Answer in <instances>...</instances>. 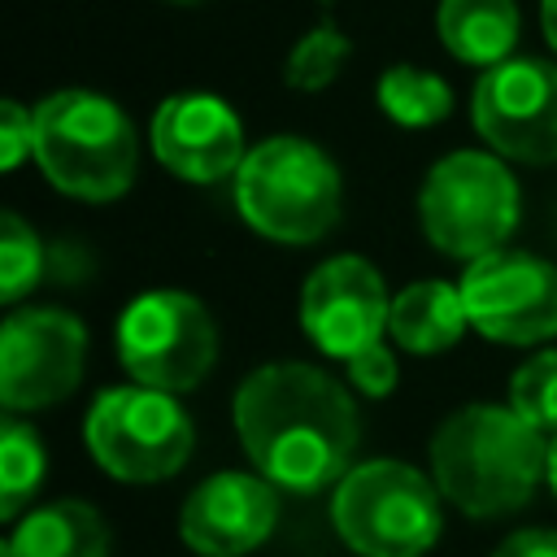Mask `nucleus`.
Returning <instances> with one entry per match:
<instances>
[{
	"mask_svg": "<svg viewBox=\"0 0 557 557\" xmlns=\"http://www.w3.org/2000/svg\"><path fill=\"white\" fill-rule=\"evenodd\" d=\"M235 435L274 487L322 492L339 483L357 453V405L339 379L305 361H270L235 392Z\"/></svg>",
	"mask_w": 557,
	"mask_h": 557,
	"instance_id": "1",
	"label": "nucleus"
},
{
	"mask_svg": "<svg viewBox=\"0 0 557 557\" xmlns=\"http://www.w3.org/2000/svg\"><path fill=\"white\" fill-rule=\"evenodd\" d=\"M548 435L513 405H466L431 435V479L466 518H505L544 483Z\"/></svg>",
	"mask_w": 557,
	"mask_h": 557,
	"instance_id": "2",
	"label": "nucleus"
},
{
	"mask_svg": "<svg viewBox=\"0 0 557 557\" xmlns=\"http://www.w3.org/2000/svg\"><path fill=\"white\" fill-rule=\"evenodd\" d=\"M35 161L65 196L117 200L135 183L139 144L109 96L70 87L35 104Z\"/></svg>",
	"mask_w": 557,
	"mask_h": 557,
	"instance_id": "3",
	"label": "nucleus"
},
{
	"mask_svg": "<svg viewBox=\"0 0 557 557\" xmlns=\"http://www.w3.org/2000/svg\"><path fill=\"white\" fill-rule=\"evenodd\" d=\"M339 170L318 144L300 135L261 139L235 170L239 218L274 244L322 239L339 222Z\"/></svg>",
	"mask_w": 557,
	"mask_h": 557,
	"instance_id": "4",
	"label": "nucleus"
},
{
	"mask_svg": "<svg viewBox=\"0 0 557 557\" xmlns=\"http://www.w3.org/2000/svg\"><path fill=\"white\" fill-rule=\"evenodd\" d=\"M331 522L357 557H422L444 531V492L409 461H361L335 483Z\"/></svg>",
	"mask_w": 557,
	"mask_h": 557,
	"instance_id": "5",
	"label": "nucleus"
},
{
	"mask_svg": "<svg viewBox=\"0 0 557 557\" xmlns=\"http://www.w3.org/2000/svg\"><path fill=\"white\" fill-rule=\"evenodd\" d=\"M518 183L492 152H448L418 191V222L435 252L479 261L500 252L518 226Z\"/></svg>",
	"mask_w": 557,
	"mask_h": 557,
	"instance_id": "6",
	"label": "nucleus"
},
{
	"mask_svg": "<svg viewBox=\"0 0 557 557\" xmlns=\"http://www.w3.org/2000/svg\"><path fill=\"white\" fill-rule=\"evenodd\" d=\"M83 440L104 474L122 483H161L187 466L196 431L174 392L126 383L91 400Z\"/></svg>",
	"mask_w": 557,
	"mask_h": 557,
	"instance_id": "7",
	"label": "nucleus"
},
{
	"mask_svg": "<svg viewBox=\"0 0 557 557\" xmlns=\"http://www.w3.org/2000/svg\"><path fill=\"white\" fill-rule=\"evenodd\" d=\"M117 357L126 374L157 392H191L218 361L213 313L174 287L135 296L117 318Z\"/></svg>",
	"mask_w": 557,
	"mask_h": 557,
	"instance_id": "8",
	"label": "nucleus"
},
{
	"mask_svg": "<svg viewBox=\"0 0 557 557\" xmlns=\"http://www.w3.org/2000/svg\"><path fill=\"white\" fill-rule=\"evenodd\" d=\"M474 131L492 152L522 165L557 161V65L509 57L474 83Z\"/></svg>",
	"mask_w": 557,
	"mask_h": 557,
	"instance_id": "9",
	"label": "nucleus"
},
{
	"mask_svg": "<svg viewBox=\"0 0 557 557\" xmlns=\"http://www.w3.org/2000/svg\"><path fill=\"white\" fill-rule=\"evenodd\" d=\"M87 366V331L65 309H17L0 326V400L9 413L65 400Z\"/></svg>",
	"mask_w": 557,
	"mask_h": 557,
	"instance_id": "10",
	"label": "nucleus"
},
{
	"mask_svg": "<svg viewBox=\"0 0 557 557\" xmlns=\"http://www.w3.org/2000/svg\"><path fill=\"white\" fill-rule=\"evenodd\" d=\"M470 326L496 344H544L557 335V270L531 252H487L461 278Z\"/></svg>",
	"mask_w": 557,
	"mask_h": 557,
	"instance_id": "11",
	"label": "nucleus"
},
{
	"mask_svg": "<svg viewBox=\"0 0 557 557\" xmlns=\"http://www.w3.org/2000/svg\"><path fill=\"white\" fill-rule=\"evenodd\" d=\"M392 300L383 274L366 257H331L300 287V326L326 357H357L383 339Z\"/></svg>",
	"mask_w": 557,
	"mask_h": 557,
	"instance_id": "12",
	"label": "nucleus"
},
{
	"mask_svg": "<svg viewBox=\"0 0 557 557\" xmlns=\"http://www.w3.org/2000/svg\"><path fill=\"white\" fill-rule=\"evenodd\" d=\"M278 522V492L265 474H209L178 513V535L200 557H244L270 540Z\"/></svg>",
	"mask_w": 557,
	"mask_h": 557,
	"instance_id": "13",
	"label": "nucleus"
},
{
	"mask_svg": "<svg viewBox=\"0 0 557 557\" xmlns=\"http://www.w3.org/2000/svg\"><path fill=\"white\" fill-rule=\"evenodd\" d=\"M157 161L187 183H218L244 165V126L222 96H170L152 113Z\"/></svg>",
	"mask_w": 557,
	"mask_h": 557,
	"instance_id": "14",
	"label": "nucleus"
},
{
	"mask_svg": "<svg viewBox=\"0 0 557 557\" xmlns=\"http://www.w3.org/2000/svg\"><path fill=\"white\" fill-rule=\"evenodd\" d=\"M470 326V313H466V300H461V287L453 283H440V278H422V283H409L396 300H392V318H387V331L400 348L418 352V357H435V352H448Z\"/></svg>",
	"mask_w": 557,
	"mask_h": 557,
	"instance_id": "15",
	"label": "nucleus"
},
{
	"mask_svg": "<svg viewBox=\"0 0 557 557\" xmlns=\"http://www.w3.org/2000/svg\"><path fill=\"white\" fill-rule=\"evenodd\" d=\"M4 557H109V527L87 500H52L13 527Z\"/></svg>",
	"mask_w": 557,
	"mask_h": 557,
	"instance_id": "16",
	"label": "nucleus"
},
{
	"mask_svg": "<svg viewBox=\"0 0 557 557\" xmlns=\"http://www.w3.org/2000/svg\"><path fill=\"white\" fill-rule=\"evenodd\" d=\"M440 44L466 65H500L518 44L513 0H440L435 13Z\"/></svg>",
	"mask_w": 557,
	"mask_h": 557,
	"instance_id": "17",
	"label": "nucleus"
},
{
	"mask_svg": "<svg viewBox=\"0 0 557 557\" xmlns=\"http://www.w3.org/2000/svg\"><path fill=\"white\" fill-rule=\"evenodd\" d=\"M379 109L400 126H435L453 113V87L418 65H392L379 78Z\"/></svg>",
	"mask_w": 557,
	"mask_h": 557,
	"instance_id": "18",
	"label": "nucleus"
},
{
	"mask_svg": "<svg viewBox=\"0 0 557 557\" xmlns=\"http://www.w3.org/2000/svg\"><path fill=\"white\" fill-rule=\"evenodd\" d=\"M44 483V444L22 418H4L0 426V518H17L22 505Z\"/></svg>",
	"mask_w": 557,
	"mask_h": 557,
	"instance_id": "19",
	"label": "nucleus"
},
{
	"mask_svg": "<svg viewBox=\"0 0 557 557\" xmlns=\"http://www.w3.org/2000/svg\"><path fill=\"white\" fill-rule=\"evenodd\" d=\"M348 52H352V44H348L331 22H322V26H313V30L300 35V44H296L292 57H287L283 78H287V87H296V91H322V87L339 74V65H344Z\"/></svg>",
	"mask_w": 557,
	"mask_h": 557,
	"instance_id": "20",
	"label": "nucleus"
},
{
	"mask_svg": "<svg viewBox=\"0 0 557 557\" xmlns=\"http://www.w3.org/2000/svg\"><path fill=\"white\" fill-rule=\"evenodd\" d=\"M509 405L544 435H557V348H544L513 370Z\"/></svg>",
	"mask_w": 557,
	"mask_h": 557,
	"instance_id": "21",
	"label": "nucleus"
},
{
	"mask_svg": "<svg viewBox=\"0 0 557 557\" xmlns=\"http://www.w3.org/2000/svg\"><path fill=\"white\" fill-rule=\"evenodd\" d=\"M39 270H44L39 235L13 209H4L0 213V300L9 305L22 300L39 283Z\"/></svg>",
	"mask_w": 557,
	"mask_h": 557,
	"instance_id": "22",
	"label": "nucleus"
},
{
	"mask_svg": "<svg viewBox=\"0 0 557 557\" xmlns=\"http://www.w3.org/2000/svg\"><path fill=\"white\" fill-rule=\"evenodd\" d=\"M344 366H348V383H352L361 396H387V392L396 387V357L383 348V339L370 344V348H361V352L348 357Z\"/></svg>",
	"mask_w": 557,
	"mask_h": 557,
	"instance_id": "23",
	"label": "nucleus"
},
{
	"mask_svg": "<svg viewBox=\"0 0 557 557\" xmlns=\"http://www.w3.org/2000/svg\"><path fill=\"white\" fill-rule=\"evenodd\" d=\"M26 152H35V113H26L17 100H4L0 104V165L17 170Z\"/></svg>",
	"mask_w": 557,
	"mask_h": 557,
	"instance_id": "24",
	"label": "nucleus"
},
{
	"mask_svg": "<svg viewBox=\"0 0 557 557\" xmlns=\"http://www.w3.org/2000/svg\"><path fill=\"white\" fill-rule=\"evenodd\" d=\"M492 557H557V531L548 527H527V531H513L496 544Z\"/></svg>",
	"mask_w": 557,
	"mask_h": 557,
	"instance_id": "25",
	"label": "nucleus"
},
{
	"mask_svg": "<svg viewBox=\"0 0 557 557\" xmlns=\"http://www.w3.org/2000/svg\"><path fill=\"white\" fill-rule=\"evenodd\" d=\"M540 26H544V39L557 52V0H540Z\"/></svg>",
	"mask_w": 557,
	"mask_h": 557,
	"instance_id": "26",
	"label": "nucleus"
},
{
	"mask_svg": "<svg viewBox=\"0 0 557 557\" xmlns=\"http://www.w3.org/2000/svg\"><path fill=\"white\" fill-rule=\"evenodd\" d=\"M544 483L553 487L557 496V435H548V466H544Z\"/></svg>",
	"mask_w": 557,
	"mask_h": 557,
	"instance_id": "27",
	"label": "nucleus"
},
{
	"mask_svg": "<svg viewBox=\"0 0 557 557\" xmlns=\"http://www.w3.org/2000/svg\"><path fill=\"white\" fill-rule=\"evenodd\" d=\"M183 4H187V0H183Z\"/></svg>",
	"mask_w": 557,
	"mask_h": 557,
	"instance_id": "28",
	"label": "nucleus"
}]
</instances>
